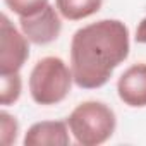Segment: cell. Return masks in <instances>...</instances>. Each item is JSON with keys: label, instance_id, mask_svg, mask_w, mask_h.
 Returning <instances> with one entry per match:
<instances>
[{"label": "cell", "instance_id": "obj_5", "mask_svg": "<svg viewBox=\"0 0 146 146\" xmlns=\"http://www.w3.org/2000/svg\"><path fill=\"white\" fill-rule=\"evenodd\" d=\"M58 14L60 12H57L55 7L48 4L41 12L35 16L19 17V24L24 36L35 45H48L55 41L62 31V21Z\"/></svg>", "mask_w": 146, "mask_h": 146}, {"label": "cell", "instance_id": "obj_8", "mask_svg": "<svg viewBox=\"0 0 146 146\" xmlns=\"http://www.w3.org/2000/svg\"><path fill=\"white\" fill-rule=\"evenodd\" d=\"M103 0H55L57 11L69 21H81L102 9Z\"/></svg>", "mask_w": 146, "mask_h": 146}, {"label": "cell", "instance_id": "obj_4", "mask_svg": "<svg viewBox=\"0 0 146 146\" xmlns=\"http://www.w3.org/2000/svg\"><path fill=\"white\" fill-rule=\"evenodd\" d=\"M24 33H19L11 19L0 17V74H14L23 69L29 57V45Z\"/></svg>", "mask_w": 146, "mask_h": 146}, {"label": "cell", "instance_id": "obj_1", "mask_svg": "<svg viewBox=\"0 0 146 146\" xmlns=\"http://www.w3.org/2000/svg\"><path fill=\"white\" fill-rule=\"evenodd\" d=\"M129 29L119 19H102L79 28L70 41V70L83 90L108 83L113 70L129 57Z\"/></svg>", "mask_w": 146, "mask_h": 146}, {"label": "cell", "instance_id": "obj_2", "mask_svg": "<svg viewBox=\"0 0 146 146\" xmlns=\"http://www.w3.org/2000/svg\"><path fill=\"white\" fill-rule=\"evenodd\" d=\"M67 124L78 144L98 146L113 136L117 119L108 105L102 102H84L70 112Z\"/></svg>", "mask_w": 146, "mask_h": 146}, {"label": "cell", "instance_id": "obj_7", "mask_svg": "<svg viewBox=\"0 0 146 146\" xmlns=\"http://www.w3.org/2000/svg\"><path fill=\"white\" fill-rule=\"evenodd\" d=\"M69 124L62 120H43L33 124L26 136L24 144L26 146H67L70 143L69 137Z\"/></svg>", "mask_w": 146, "mask_h": 146}, {"label": "cell", "instance_id": "obj_3", "mask_svg": "<svg viewBox=\"0 0 146 146\" xmlns=\"http://www.w3.org/2000/svg\"><path fill=\"white\" fill-rule=\"evenodd\" d=\"M74 81L72 70L60 57L38 60L29 74V93L38 105H57L67 98Z\"/></svg>", "mask_w": 146, "mask_h": 146}, {"label": "cell", "instance_id": "obj_11", "mask_svg": "<svg viewBox=\"0 0 146 146\" xmlns=\"http://www.w3.org/2000/svg\"><path fill=\"white\" fill-rule=\"evenodd\" d=\"M0 131H2V143L5 146H11L16 141L17 131H19V125H17L16 117H12L7 112L0 113Z\"/></svg>", "mask_w": 146, "mask_h": 146}, {"label": "cell", "instance_id": "obj_12", "mask_svg": "<svg viewBox=\"0 0 146 146\" xmlns=\"http://www.w3.org/2000/svg\"><path fill=\"white\" fill-rule=\"evenodd\" d=\"M136 41L137 43H143V45H146V17L139 23V26H137V29H136Z\"/></svg>", "mask_w": 146, "mask_h": 146}, {"label": "cell", "instance_id": "obj_9", "mask_svg": "<svg viewBox=\"0 0 146 146\" xmlns=\"http://www.w3.org/2000/svg\"><path fill=\"white\" fill-rule=\"evenodd\" d=\"M0 102L4 107H9L12 103H16L21 96V90H23V81L19 72L14 74H0Z\"/></svg>", "mask_w": 146, "mask_h": 146}, {"label": "cell", "instance_id": "obj_10", "mask_svg": "<svg viewBox=\"0 0 146 146\" xmlns=\"http://www.w3.org/2000/svg\"><path fill=\"white\" fill-rule=\"evenodd\" d=\"M4 2L19 17L35 16L48 5V0H4Z\"/></svg>", "mask_w": 146, "mask_h": 146}, {"label": "cell", "instance_id": "obj_6", "mask_svg": "<svg viewBox=\"0 0 146 146\" xmlns=\"http://www.w3.org/2000/svg\"><path fill=\"white\" fill-rule=\"evenodd\" d=\"M119 98L132 108L146 107V64H134L119 78Z\"/></svg>", "mask_w": 146, "mask_h": 146}]
</instances>
